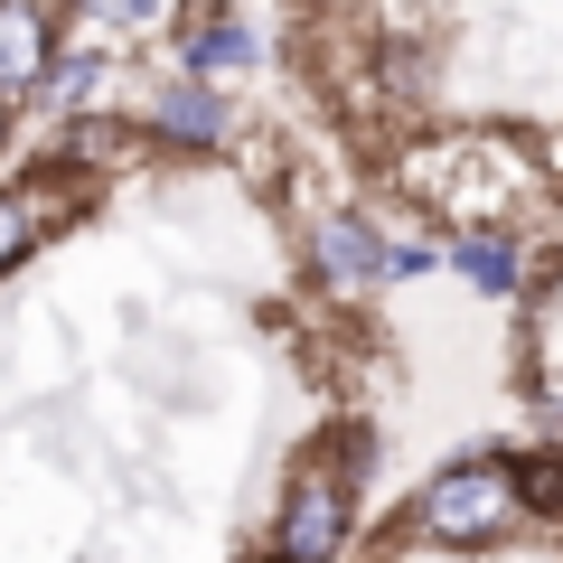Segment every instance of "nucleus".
I'll use <instances>...</instances> for the list:
<instances>
[{
	"label": "nucleus",
	"instance_id": "12",
	"mask_svg": "<svg viewBox=\"0 0 563 563\" xmlns=\"http://www.w3.org/2000/svg\"><path fill=\"white\" fill-rule=\"evenodd\" d=\"M0 141H10V95H0Z\"/></svg>",
	"mask_w": 563,
	"mask_h": 563
},
{
	"label": "nucleus",
	"instance_id": "7",
	"mask_svg": "<svg viewBox=\"0 0 563 563\" xmlns=\"http://www.w3.org/2000/svg\"><path fill=\"white\" fill-rule=\"evenodd\" d=\"M57 66V20H47V0H0V95L29 103Z\"/></svg>",
	"mask_w": 563,
	"mask_h": 563
},
{
	"label": "nucleus",
	"instance_id": "11",
	"mask_svg": "<svg viewBox=\"0 0 563 563\" xmlns=\"http://www.w3.org/2000/svg\"><path fill=\"white\" fill-rule=\"evenodd\" d=\"M95 29H113V38H141V29H161V0H76Z\"/></svg>",
	"mask_w": 563,
	"mask_h": 563
},
{
	"label": "nucleus",
	"instance_id": "9",
	"mask_svg": "<svg viewBox=\"0 0 563 563\" xmlns=\"http://www.w3.org/2000/svg\"><path fill=\"white\" fill-rule=\"evenodd\" d=\"M113 85H122L113 47H76V57H57V66H47V85H38V95L57 103V113H113Z\"/></svg>",
	"mask_w": 563,
	"mask_h": 563
},
{
	"label": "nucleus",
	"instance_id": "5",
	"mask_svg": "<svg viewBox=\"0 0 563 563\" xmlns=\"http://www.w3.org/2000/svg\"><path fill=\"white\" fill-rule=\"evenodd\" d=\"M151 132L169 141V151H225L235 141V103H225V76H169L161 95H151Z\"/></svg>",
	"mask_w": 563,
	"mask_h": 563
},
{
	"label": "nucleus",
	"instance_id": "6",
	"mask_svg": "<svg viewBox=\"0 0 563 563\" xmlns=\"http://www.w3.org/2000/svg\"><path fill=\"white\" fill-rule=\"evenodd\" d=\"M273 57V38L254 29V10H198L179 38V66L188 76H254V66Z\"/></svg>",
	"mask_w": 563,
	"mask_h": 563
},
{
	"label": "nucleus",
	"instance_id": "3",
	"mask_svg": "<svg viewBox=\"0 0 563 563\" xmlns=\"http://www.w3.org/2000/svg\"><path fill=\"white\" fill-rule=\"evenodd\" d=\"M517 470L507 461H451L442 479L413 498V536L442 544V554H479V544H498V526L517 517Z\"/></svg>",
	"mask_w": 563,
	"mask_h": 563
},
{
	"label": "nucleus",
	"instance_id": "4",
	"mask_svg": "<svg viewBox=\"0 0 563 563\" xmlns=\"http://www.w3.org/2000/svg\"><path fill=\"white\" fill-rule=\"evenodd\" d=\"M310 273L329 291H376V282H395V235L376 217H357V207H329L310 225Z\"/></svg>",
	"mask_w": 563,
	"mask_h": 563
},
{
	"label": "nucleus",
	"instance_id": "1",
	"mask_svg": "<svg viewBox=\"0 0 563 563\" xmlns=\"http://www.w3.org/2000/svg\"><path fill=\"white\" fill-rule=\"evenodd\" d=\"M422 207H442L451 225H507L517 207H536V161H526L517 141L498 132H442V141H413L395 169Z\"/></svg>",
	"mask_w": 563,
	"mask_h": 563
},
{
	"label": "nucleus",
	"instance_id": "2",
	"mask_svg": "<svg viewBox=\"0 0 563 563\" xmlns=\"http://www.w3.org/2000/svg\"><path fill=\"white\" fill-rule=\"evenodd\" d=\"M347 461H366V432H339V442L291 479V498H282V517H273V554L282 563H339L347 554L357 479H366V470H347Z\"/></svg>",
	"mask_w": 563,
	"mask_h": 563
},
{
	"label": "nucleus",
	"instance_id": "8",
	"mask_svg": "<svg viewBox=\"0 0 563 563\" xmlns=\"http://www.w3.org/2000/svg\"><path fill=\"white\" fill-rule=\"evenodd\" d=\"M442 263L470 282V291H488V301H517V291H526V244H517V225H461V235L442 244Z\"/></svg>",
	"mask_w": 563,
	"mask_h": 563
},
{
	"label": "nucleus",
	"instance_id": "10",
	"mask_svg": "<svg viewBox=\"0 0 563 563\" xmlns=\"http://www.w3.org/2000/svg\"><path fill=\"white\" fill-rule=\"evenodd\" d=\"M47 217H57V207H47L38 188H0V273H10V263L47 235Z\"/></svg>",
	"mask_w": 563,
	"mask_h": 563
}]
</instances>
